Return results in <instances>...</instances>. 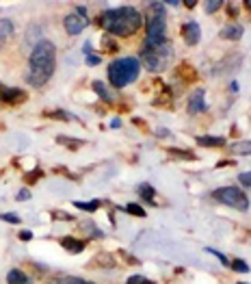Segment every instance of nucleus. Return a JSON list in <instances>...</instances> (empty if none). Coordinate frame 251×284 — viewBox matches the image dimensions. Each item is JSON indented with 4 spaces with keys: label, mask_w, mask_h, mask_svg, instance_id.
I'll use <instances>...</instances> for the list:
<instances>
[{
    "label": "nucleus",
    "mask_w": 251,
    "mask_h": 284,
    "mask_svg": "<svg viewBox=\"0 0 251 284\" xmlns=\"http://www.w3.org/2000/svg\"><path fill=\"white\" fill-rule=\"evenodd\" d=\"M54 63H57V48H54L52 41L41 39L31 54L26 83L32 87L46 85L50 81V76L54 74Z\"/></svg>",
    "instance_id": "obj_1"
},
{
    "label": "nucleus",
    "mask_w": 251,
    "mask_h": 284,
    "mask_svg": "<svg viewBox=\"0 0 251 284\" xmlns=\"http://www.w3.org/2000/svg\"><path fill=\"white\" fill-rule=\"evenodd\" d=\"M100 24L104 26L109 33H113V35H117V37H130V35H134V33L141 29L143 17L134 7L126 4V7L104 11L100 16Z\"/></svg>",
    "instance_id": "obj_2"
},
{
    "label": "nucleus",
    "mask_w": 251,
    "mask_h": 284,
    "mask_svg": "<svg viewBox=\"0 0 251 284\" xmlns=\"http://www.w3.org/2000/svg\"><path fill=\"white\" fill-rule=\"evenodd\" d=\"M139 72H141V63H139V59L126 57V59H117V61L110 63L106 76H109V83L115 87V89H122V87L137 81Z\"/></svg>",
    "instance_id": "obj_3"
},
{
    "label": "nucleus",
    "mask_w": 251,
    "mask_h": 284,
    "mask_svg": "<svg viewBox=\"0 0 251 284\" xmlns=\"http://www.w3.org/2000/svg\"><path fill=\"white\" fill-rule=\"evenodd\" d=\"M173 50L169 44H143L141 48V61L150 72H162L169 65Z\"/></svg>",
    "instance_id": "obj_4"
},
{
    "label": "nucleus",
    "mask_w": 251,
    "mask_h": 284,
    "mask_svg": "<svg viewBox=\"0 0 251 284\" xmlns=\"http://www.w3.org/2000/svg\"><path fill=\"white\" fill-rule=\"evenodd\" d=\"M152 16H147L145 24V44H167L165 37V7L160 2H152Z\"/></svg>",
    "instance_id": "obj_5"
},
{
    "label": "nucleus",
    "mask_w": 251,
    "mask_h": 284,
    "mask_svg": "<svg viewBox=\"0 0 251 284\" xmlns=\"http://www.w3.org/2000/svg\"><path fill=\"white\" fill-rule=\"evenodd\" d=\"M212 198L219 204H225L230 208H236V211H247L249 208V200L247 195L243 193L238 187H221L212 191Z\"/></svg>",
    "instance_id": "obj_6"
},
{
    "label": "nucleus",
    "mask_w": 251,
    "mask_h": 284,
    "mask_svg": "<svg viewBox=\"0 0 251 284\" xmlns=\"http://www.w3.org/2000/svg\"><path fill=\"white\" fill-rule=\"evenodd\" d=\"M63 24H65V31H67L69 35H78V33H82L87 26H89V20L76 16V13H69V16H65Z\"/></svg>",
    "instance_id": "obj_7"
},
{
    "label": "nucleus",
    "mask_w": 251,
    "mask_h": 284,
    "mask_svg": "<svg viewBox=\"0 0 251 284\" xmlns=\"http://www.w3.org/2000/svg\"><path fill=\"white\" fill-rule=\"evenodd\" d=\"M182 37L188 46H197L202 41V29H199L197 22H187L182 26Z\"/></svg>",
    "instance_id": "obj_8"
},
{
    "label": "nucleus",
    "mask_w": 251,
    "mask_h": 284,
    "mask_svg": "<svg viewBox=\"0 0 251 284\" xmlns=\"http://www.w3.org/2000/svg\"><path fill=\"white\" fill-rule=\"evenodd\" d=\"M202 111H208V104L204 100V89H197L188 98V113H202Z\"/></svg>",
    "instance_id": "obj_9"
},
{
    "label": "nucleus",
    "mask_w": 251,
    "mask_h": 284,
    "mask_svg": "<svg viewBox=\"0 0 251 284\" xmlns=\"http://www.w3.org/2000/svg\"><path fill=\"white\" fill-rule=\"evenodd\" d=\"M24 91L22 89H7L4 87L2 91H0V100L7 102V104H17V102H24Z\"/></svg>",
    "instance_id": "obj_10"
},
{
    "label": "nucleus",
    "mask_w": 251,
    "mask_h": 284,
    "mask_svg": "<svg viewBox=\"0 0 251 284\" xmlns=\"http://www.w3.org/2000/svg\"><path fill=\"white\" fill-rule=\"evenodd\" d=\"M221 37L223 39H230V41H236L243 37V26L240 24H227L225 29L221 31Z\"/></svg>",
    "instance_id": "obj_11"
},
{
    "label": "nucleus",
    "mask_w": 251,
    "mask_h": 284,
    "mask_svg": "<svg viewBox=\"0 0 251 284\" xmlns=\"http://www.w3.org/2000/svg\"><path fill=\"white\" fill-rule=\"evenodd\" d=\"M61 245L72 254H80L82 250H85V243L78 241V239H74V236H65V239H61Z\"/></svg>",
    "instance_id": "obj_12"
},
{
    "label": "nucleus",
    "mask_w": 251,
    "mask_h": 284,
    "mask_svg": "<svg viewBox=\"0 0 251 284\" xmlns=\"http://www.w3.org/2000/svg\"><path fill=\"white\" fill-rule=\"evenodd\" d=\"M7 284H32V282L29 280V276L22 269H11L7 273Z\"/></svg>",
    "instance_id": "obj_13"
},
{
    "label": "nucleus",
    "mask_w": 251,
    "mask_h": 284,
    "mask_svg": "<svg viewBox=\"0 0 251 284\" xmlns=\"http://www.w3.org/2000/svg\"><path fill=\"white\" fill-rule=\"evenodd\" d=\"M230 152L236 156H251V139L247 141H238V143H232Z\"/></svg>",
    "instance_id": "obj_14"
},
{
    "label": "nucleus",
    "mask_w": 251,
    "mask_h": 284,
    "mask_svg": "<svg viewBox=\"0 0 251 284\" xmlns=\"http://www.w3.org/2000/svg\"><path fill=\"white\" fill-rule=\"evenodd\" d=\"M197 143L204 148H221V146H225V139L223 137H197Z\"/></svg>",
    "instance_id": "obj_15"
},
{
    "label": "nucleus",
    "mask_w": 251,
    "mask_h": 284,
    "mask_svg": "<svg viewBox=\"0 0 251 284\" xmlns=\"http://www.w3.org/2000/svg\"><path fill=\"white\" fill-rule=\"evenodd\" d=\"M94 89L97 91V96H100L104 102H113V94H110V91L106 89V85H104V83L95 81V83H94Z\"/></svg>",
    "instance_id": "obj_16"
},
{
    "label": "nucleus",
    "mask_w": 251,
    "mask_h": 284,
    "mask_svg": "<svg viewBox=\"0 0 251 284\" xmlns=\"http://www.w3.org/2000/svg\"><path fill=\"white\" fill-rule=\"evenodd\" d=\"M11 35H13V24H11V20H0V44H2L4 39H9Z\"/></svg>",
    "instance_id": "obj_17"
},
{
    "label": "nucleus",
    "mask_w": 251,
    "mask_h": 284,
    "mask_svg": "<svg viewBox=\"0 0 251 284\" xmlns=\"http://www.w3.org/2000/svg\"><path fill=\"white\" fill-rule=\"evenodd\" d=\"M139 193H141L143 198H145L150 204H156V200H154V198H156V193H154V189H152L147 183H143L141 187H139Z\"/></svg>",
    "instance_id": "obj_18"
},
{
    "label": "nucleus",
    "mask_w": 251,
    "mask_h": 284,
    "mask_svg": "<svg viewBox=\"0 0 251 284\" xmlns=\"http://www.w3.org/2000/svg\"><path fill=\"white\" fill-rule=\"evenodd\" d=\"M124 211L128 213V215H134V217H145V208H143V206H139V204H134V202L126 204V206H124Z\"/></svg>",
    "instance_id": "obj_19"
},
{
    "label": "nucleus",
    "mask_w": 251,
    "mask_h": 284,
    "mask_svg": "<svg viewBox=\"0 0 251 284\" xmlns=\"http://www.w3.org/2000/svg\"><path fill=\"white\" fill-rule=\"evenodd\" d=\"M74 206L85 211V213H95L97 206H100V202H97V200H91V202H74Z\"/></svg>",
    "instance_id": "obj_20"
},
{
    "label": "nucleus",
    "mask_w": 251,
    "mask_h": 284,
    "mask_svg": "<svg viewBox=\"0 0 251 284\" xmlns=\"http://www.w3.org/2000/svg\"><path fill=\"white\" fill-rule=\"evenodd\" d=\"M230 267L234 269V271H238V273H249V265L245 263V260H240V258H236V260H232L230 263Z\"/></svg>",
    "instance_id": "obj_21"
},
{
    "label": "nucleus",
    "mask_w": 251,
    "mask_h": 284,
    "mask_svg": "<svg viewBox=\"0 0 251 284\" xmlns=\"http://www.w3.org/2000/svg\"><path fill=\"white\" fill-rule=\"evenodd\" d=\"M57 143H65L67 148H78V146H82L85 141H82V139H69V137H63L61 134V137H57Z\"/></svg>",
    "instance_id": "obj_22"
},
{
    "label": "nucleus",
    "mask_w": 251,
    "mask_h": 284,
    "mask_svg": "<svg viewBox=\"0 0 251 284\" xmlns=\"http://www.w3.org/2000/svg\"><path fill=\"white\" fill-rule=\"evenodd\" d=\"M221 7H223V0H210V2H206V13H215Z\"/></svg>",
    "instance_id": "obj_23"
},
{
    "label": "nucleus",
    "mask_w": 251,
    "mask_h": 284,
    "mask_svg": "<svg viewBox=\"0 0 251 284\" xmlns=\"http://www.w3.org/2000/svg\"><path fill=\"white\" fill-rule=\"evenodd\" d=\"M46 115H48V117H59V119H72V115L63 113L61 109H57V111H46Z\"/></svg>",
    "instance_id": "obj_24"
},
{
    "label": "nucleus",
    "mask_w": 251,
    "mask_h": 284,
    "mask_svg": "<svg viewBox=\"0 0 251 284\" xmlns=\"http://www.w3.org/2000/svg\"><path fill=\"white\" fill-rule=\"evenodd\" d=\"M82 226H85L87 230H91L89 234H94L95 239H102V236H104V232H100V230H97V228H95V226H94V223H91V221H85V223H82Z\"/></svg>",
    "instance_id": "obj_25"
},
{
    "label": "nucleus",
    "mask_w": 251,
    "mask_h": 284,
    "mask_svg": "<svg viewBox=\"0 0 251 284\" xmlns=\"http://www.w3.org/2000/svg\"><path fill=\"white\" fill-rule=\"evenodd\" d=\"M0 219H2V221H9V223H20V221H22L20 217L16 215V213H2V215H0Z\"/></svg>",
    "instance_id": "obj_26"
},
{
    "label": "nucleus",
    "mask_w": 251,
    "mask_h": 284,
    "mask_svg": "<svg viewBox=\"0 0 251 284\" xmlns=\"http://www.w3.org/2000/svg\"><path fill=\"white\" fill-rule=\"evenodd\" d=\"M238 183L243 184V187H251V171H243V174L238 176Z\"/></svg>",
    "instance_id": "obj_27"
},
{
    "label": "nucleus",
    "mask_w": 251,
    "mask_h": 284,
    "mask_svg": "<svg viewBox=\"0 0 251 284\" xmlns=\"http://www.w3.org/2000/svg\"><path fill=\"white\" fill-rule=\"evenodd\" d=\"M206 252H208V254H212V256H217V258H219V260H221V263H223V265H230V260H227V258H225V256H223V254L219 252V250H212V248H208V250H206Z\"/></svg>",
    "instance_id": "obj_28"
},
{
    "label": "nucleus",
    "mask_w": 251,
    "mask_h": 284,
    "mask_svg": "<svg viewBox=\"0 0 251 284\" xmlns=\"http://www.w3.org/2000/svg\"><path fill=\"white\" fill-rule=\"evenodd\" d=\"M85 63L89 65H100V57H97V54H87V59H85Z\"/></svg>",
    "instance_id": "obj_29"
},
{
    "label": "nucleus",
    "mask_w": 251,
    "mask_h": 284,
    "mask_svg": "<svg viewBox=\"0 0 251 284\" xmlns=\"http://www.w3.org/2000/svg\"><path fill=\"white\" fill-rule=\"evenodd\" d=\"M102 46H104V50H115V48H117V46L113 44V39H110L109 35H106L104 39H102Z\"/></svg>",
    "instance_id": "obj_30"
},
{
    "label": "nucleus",
    "mask_w": 251,
    "mask_h": 284,
    "mask_svg": "<svg viewBox=\"0 0 251 284\" xmlns=\"http://www.w3.org/2000/svg\"><path fill=\"white\" fill-rule=\"evenodd\" d=\"M17 200H20V202H26V200H31V191L29 189H20V193H17Z\"/></svg>",
    "instance_id": "obj_31"
},
{
    "label": "nucleus",
    "mask_w": 251,
    "mask_h": 284,
    "mask_svg": "<svg viewBox=\"0 0 251 284\" xmlns=\"http://www.w3.org/2000/svg\"><path fill=\"white\" fill-rule=\"evenodd\" d=\"M63 284H94V282H87V280H82V278H67Z\"/></svg>",
    "instance_id": "obj_32"
},
{
    "label": "nucleus",
    "mask_w": 251,
    "mask_h": 284,
    "mask_svg": "<svg viewBox=\"0 0 251 284\" xmlns=\"http://www.w3.org/2000/svg\"><path fill=\"white\" fill-rule=\"evenodd\" d=\"M37 178H41V171H39V169L31 171V174L26 176V180H29V183H37Z\"/></svg>",
    "instance_id": "obj_33"
},
{
    "label": "nucleus",
    "mask_w": 251,
    "mask_h": 284,
    "mask_svg": "<svg viewBox=\"0 0 251 284\" xmlns=\"http://www.w3.org/2000/svg\"><path fill=\"white\" fill-rule=\"evenodd\" d=\"M128 284H145V278H143V276H130Z\"/></svg>",
    "instance_id": "obj_34"
},
{
    "label": "nucleus",
    "mask_w": 251,
    "mask_h": 284,
    "mask_svg": "<svg viewBox=\"0 0 251 284\" xmlns=\"http://www.w3.org/2000/svg\"><path fill=\"white\" fill-rule=\"evenodd\" d=\"M17 236H20L22 241H31V239H32V232H31V230H22Z\"/></svg>",
    "instance_id": "obj_35"
},
{
    "label": "nucleus",
    "mask_w": 251,
    "mask_h": 284,
    "mask_svg": "<svg viewBox=\"0 0 251 284\" xmlns=\"http://www.w3.org/2000/svg\"><path fill=\"white\" fill-rule=\"evenodd\" d=\"M110 126H113V128H119V126H122V119H119V117H115L113 122H110Z\"/></svg>",
    "instance_id": "obj_36"
},
{
    "label": "nucleus",
    "mask_w": 251,
    "mask_h": 284,
    "mask_svg": "<svg viewBox=\"0 0 251 284\" xmlns=\"http://www.w3.org/2000/svg\"><path fill=\"white\" fill-rule=\"evenodd\" d=\"M184 4H187V9H195L197 2H195V0H184Z\"/></svg>",
    "instance_id": "obj_37"
},
{
    "label": "nucleus",
    "mask_w": 251,
    "mask_h": 284,
    "mask_svg": "<svg viewBox=\"0 0 251 284\" xmlns=\"http://www.w3.org/2000/svg\"><path fill=\"white\" fill-rule=\"evenodd\" d=\"M57 217H59V219H67V221H69V219H72V217H69V215H67V213H57Z\"/></svg>",
    "instance_id": "obj_38"
},
{
    "label": "nucleus",
    "mask_w": 251,
    "mask_h": 284,
    "mask_svg": "<svg viewBox=\"0 0 251 284\" xmlns=\"http://www.w3.org/2000/svg\"><path fill=\"white\" fill-rule=\"evenodd\" d=\"M245 7H247V9H251V0H245Z\"/></svg>",
    "instance_id": "obj_39"
},
{
    "label": "nucleus",
    "mask_w": 251,
    "mask_h": 284,
    "mask_svg": "<svg viewBox=\"0 0 251 284\" xmlns=\"http://www.w3.org/2000/svg\"><path fill=\"white\" fill-rule=\"evenodd\" d=\"M145 284H154V282H150V280H145Z\"/></svg>",
    "instance_id": "obj_40"
},
{
    "label": "nucleus",
    "mask_w": 251,
    "mask_h": 284,
    "mask_svg": "<svg viewBox=\"0 0 251 284\" xmlns=\"http://www.w3.org/2000/svg\"><path fill=\"white\" fill-rule=\"evenodd\" d=\"M50 284H63V282H50Z\"/></svg>",
    "instance_id": "obj_41"
},
{
    "label": "nucleus",
    "mask_w": 251,
    "mask_h": 284,
    "mask_svg": "<svg viewBox=\"0 0 251 284\" xmlns=\"http://www.w3.org/2000/svg\"><path fill=\"white\" fill-rule=\"evenodd\" d=\"M238 284H247V282H238Z\"/></svg>",
    "instance_id": "obj_42"
}]
</instances>
